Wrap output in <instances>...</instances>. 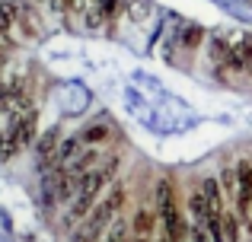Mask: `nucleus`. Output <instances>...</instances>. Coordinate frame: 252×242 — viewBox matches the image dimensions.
<instances>
[{
  "label": "nucleus",
  "mask_w": 252,
  "mask_h": 242,
  "mask_svg": "<svg viewBox=\"0 0 252 242\" xmlns=\"http://www.w3.org/2000/svg\"><path fill=\"white\" fill-rule=\"evenodd\" d=\"M115 160L109 162H96V166L90 169V172L77 175L74 179V191H70V217L74 220H86V214L93 211V204H96L99 198H102V191L112 185V179H115Z\"/></svg>",
  "instance_id": "1"
},
{
  "label": "nucleus",
  "mask_w": 252,
  "mask_h": 242,
  "mask_svg": "<svg viewBox=\"0 0 252 242\" xmlns=\"http://www.w3.org/2000/svg\"><path fill=\"white\" fill-rule=\"evenodd\" d=\"M32 137H35V115L32 112H16L13 121L6 124V131L0 134V160L16 156L26 143H32Z\"/></svg>",
  "instance_id": "4"
},
{
  "label": "nucleus",
  "mask_w": 252,
  "mask_h": 242,
  "mask_svg": "<svg viewBox=\"0 0 252 242\" xmlns=\"http://www.w3.org/2000/svg\"><path fill=\"white\" fill-rule=\"evenodd\" d=\"M220 185L227 188L230 201H233V211L240 217L252 214V162H240L233 169H223Z\"/></svg>",
  "instance_id": "3"
},
{
  "label": "nucleus",
  "mask_w": 252,
  "mask_h": 242,
  "mask_svg": "<svg viewBox=\"0 0 252 242\" xmlns=\"http://www.w3.org/2000/svg\"><path fill=\"white\" fill-rule=\"evenodd\" d=\"M122 207H125V185H109L102 191V198L93 204V211L86 214L80 242H99L105 233L112 230V223L118 220Z\"/></svg>",
  "instance_id": "2"
},
{
  "label": "nucleus",
  "mask_w": 252,
  "mask_h": 242,
  "mask_svg": "<svg viewBox=\"0 0 252 242\" xmlns=\"http://www.w3.org/2000/svg\"><path fill=\"white\" fill-rule=\"evenodd\" d=\"M157 226H160L157 211L141 207V211L131 217V239H147V242H154V230H157Z\"/></svg>",
  "instance_id": "5"
}]
</instances>
